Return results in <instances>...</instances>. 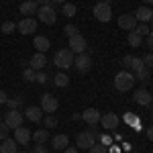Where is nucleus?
Wrapping results in <instances>:
<instances>
[{
  "instance_id": "e433bc0d",
  "label": "nucleus",
  "mask_w": 153,
  "mask_h": 153,
  "mask_svg": "<svg viewBox=\"0 0 153 153\" xmlns=\"http://www.w3.org/2000/svg\"><path fill=\"white\" fill-rule=\"evenodd\" d=\"M6 137H8V127H6L4 120H2V123H0V141H4Z\"/></svg>"
},
{
  "instance_id": "393cba45",
  "label": "nucleus",
  "mask_w": 153,
  "mask_h": 153,
  "mask_svg": "<svg viewBox=\"0 0 153 153\" xmlns=\"http://www.w3.org/2000/svg\"><path fill=\"white\" fill-rule=\"evenodd\" d=\"M53 84H55L57 88H65V86L70 84V76L63 74V71H59L57 76H53Z\"/></svg>"
},
{
  "instance_id": "a19ab883",
  "label": "nucleus",
  "mask_w": 153,
  "mask_h": 153,
  "mask_svg": "<svg viewBox=\"0 0 153 153\" xmlns=\"http://www.w3.org/2000/svg\"><path fill=\"white\" fill-rule=\"evenodd\" d=\"M6 100H8V94L4 90H0V104H6Z\"/></svg>"
},
{
  "instance_id": "09e8293b",
  "label": "nucleus",
  "mask_w": 153,
  "mask_h": 153,
  "mask_svg": "<svg viewBox=\"0 0 153 153\" xmlns=\"http://www.w3.org/2000/svg\"><path fill=\"white\" fill-rule=\"evenodd\" d=\"M106 4H110V6H112V2H114V0H104Z\"/></svg>"
},
{
  "instance_id": "0eeeda50",
  "label": "nucleus",
  "mask_w": 153,
  "mask_h": 153,
  "mask_svg": "<svg viewBox=\"0 0 153 153\" xmlns=\"http://www.w3.org/2000/svg\"><path fill=\"white\" fill-rule=\"evenodd\" d=\"M74 68L80 71V74H86V71H90L92 68V57L84 51V53H78L76 57H74Z\"/></svg>"
},
{
  "instance_id": "ddd939ff",
  "label": "nucleus",
  "mask_w": 153,
  "mask_h": 153,
  "mask_svg": "<svg viewBox=\"0 0 153 153\" xmlns=\"http://www.w3.org/2000/svg\"><path fill=\"white\" fill-rule=\"evenodd\" d=\"M133 100H135L139 106H151L153 96H151V92H147L145 88H139V90L133 94Z\"/></svg>"
},
{
  "instance_id": "603ef678",
  "label": "nucleus",
  "mask_w": 153,
  "mask_h": 153,
  "mask_svg": "<svg viewBox=\"0 0 153 153\" xmlns=\"http://www.w3.org/2000/svg\"><path fill=\"white\" fill-rule=\"evenodd\" d=\"M151 25H153V16H151Z\"/></svg>"
},
{
  "instance_id": "2f4dec72",
  "label": "nucleus",
  "mask_w": 153,
  "mask_h": 153,
  "mask_svg": "<svg viewBox=\"0 0 153 153\" xmlns=\"http://www.w3.org/2000/svg\"><path fill=\"white\" fill-rule=\"evenodd\" d=\"M88 151H90V153H108V147H106V145H102V143H94Z\"/></svg>"
},
{
  "instance_id": "f8f14e48",
  "label": "nucleus",
  "mask_w": 153,
  "mask_h": 153,
  "mask_svg": "<svg viewBox=\"0 0 153 153\" xmlns=\"http://www.w3.org/2000/svg\"><path fill=\"white\" fill-rule=\"evenodd\" d=\"M100 110L98 108H86L82 112V120L86 123V125H90V127H96L98 123H100Z\"/></svg>"
},
{
  "instance_id": "c03bdc74",
  "label": "nucleus",
  "mask_w": 153,
  "mask_h": 153,
  "mask_svg": "<svg viewBox=\"0 0 153 153\" xmlns=\"http://www.w3.org/2000/svg\"><path fill=\"white\" fill-rule=\"evenodd\" d=\"M147 139H149V141H153V127H149V129H147Z\"/></svg>"
},
{
  "instance_id": "f704fd0d",
  "label": "nucleus",
  "mask_w": 153,
  "mask_h": 153,
  "mask_svg": "<svg viewBox=\"0 0 153 153\" xmlns=\"http://www.w3.org/2000/svg\"><path fill=\"white\" fill-rule=\"evenodd\" d=\"M45 127H49V129L57 127V118L53 117V114H47V117H45Z\"/></svg>"
},
{
  "instance_id": "58836bf2",
  "label": "nucleus",
  "mask_w": 153,
  "mask_h": 153,
  "mask_svg": "<svg viewBox=\"0 0 153 153\" xmlns=\"http://www.w3.org/2000/svg\"><path fill=\"white\" fill-rule=\"evenodd\" d=\"M33 153H49L47 149H45V145H41V143H37L35 149H33Z\"/></svg>"
},
{
  "instance_id": "bb28decb",
  "label": "nucleus",
  "mask_w": 153,
  "mask_h": 153,
  "mask_svg": "<svg viewBox=\"0 0 153 153\" xmlns=\"http://www.w3.org/2000/svg\"><path fill=\"white\" fill-rule=\"evenodd\" d=\"M0 31L4 33V35H10L16 31V23H12V21H4V23L0 25Z\"/></svg>"
},
{
  "instance_id": "a211bd4d",
  "label": "nucleus",
  "mask_w": 153,
  "mask_h": 153,
  "mask_svg": "<svg viewBox=\"0 0 153 153\" xmlns=\"http://www.w3.org/2000/svg\"><path fill=\"white\" fill-rule=\"evenodd\" d=\"M19 10L23 12V16H33L39 10V4H37V0H25L23 4L19 6Z\"/></svg>"
},
{
  "instance_id": "4be33fe9",
  "label": "nucleus",
  "mask_w": 153,
  "mask_h": 153,
  "mask_svg": "<svg viewBox=\"0 0 153 153\" xmlns=\"http://www.w3.org/2000/svg\"><path fill=\"white\" fill-rule=\"evenodd\" d=\"M68 143H70V139H68V135H63V133H61V135H55V137H51V147L57 149V151L65 149Z\"/></svg>"
},
{
  "instance_id": "f03ea898",
  "label": "nucleus",
  "mask_w": 153,
  "mask_h": 153,
  "mask_svg": "<svg viewBox=\"0 0 153 153\" xmlns=\"http://www.w3.org/2000/svg\"><path fill=\"white\" fill-rule=\"evenodd\" d=\"M74 57H76V53L70 47L59 49V51H55V55H53V63L57 65L59 70H70L71 65H74Z\"/></svg>"
},
{
  "instance_id": "a878e982",
  "label": "nucleus",
  "mask_w": 153,
  "mask_h": 153,
  "mask_svg": "<svg viewBox=\"0 0 153 153\" xmlns=\"http://www.w3.org/2000/svg\"><path fill=\"white\" fill-rule=\"evenodd\" d=\"M127 41H129L131 47H141L143 37H141V35H137L135 31H129V35H127Z\"/></svg>"
},
{
  "instance_id": "9d476101",
  "label": "nucleus",
  "mask_w": 153,
  "mask_h": 153,
  "mask_svg": "<svg viewBox=\"0 0 153 153\" xmlns=\"http://www.w3.org/2000/svg\"><path fill=\"white\" fill-rule=\"evenodd\" d=\"M57 108H59V102H57L55 96H51V94H43L41 96V110H43V112L53 114Z\"/></svg>"
},
{
  "instance_id": "7ed1b4c3",
  "label": "nucleus",
  "mask_w": 153,
  "mask_h": 153,
  "mask_svg": "<svg viewBox=\"0 0 153 153\" xmlns=\"http://www.w3.org/2000/svg\"><path fill=\"white\" fill-rule=\"evenodd\" d=\"M92 12H94L96 21H100V23H108L112 19V6L106 4V2H96Z\"/></svg>"
},
{
  "instance_id": "3c124183",
  "label": "nucleus",
  "mask_w": 153,
  "mask_h": 153,
  "mask_svg": "<svg viewBox=\"0 0 153 153\" xmlns=\"http://www.w3.org/2000/svg\"><path fill=\"white\" fill-rule=\"evenodd\" d=\"M96 2H104V0H96Z\"/></svg>"
},
{
  "instance_id": "b1692460",
  "label": "nucleus",
  "mask_w": 153,
  "mask_h": 153,
  "mask_svg": "<svg viewBox=\"0 0 153 153\" xmlns=\"http://www.w3.org/2000/svg\"><path fill=\"white\" fill-rule=\"evenodd\" d=\"M31 139H33L35 143H41V145H43V143L49 141V131L47 129H39V131L33 133V137H31Z\"/></svg>"
},
{
  "instance_id": "72a5a7b5",
  "label": "nucleus",
  "mask_w": 153,
  "mask_h": 153,
  "mask_svg": "<svg viewBox=\"0 0 153 153\" xmlns=\"http://www.w3.org/2000/svg\"><path fill=\"white\" fill-rule=\"evenodd\" d=\"M47 80H49V76H47V74H45L43 70L35 74V82H39V84H47Z\"/></svg>"
},
{
  "instance_id": "c85d7f7f",
  "label": "nucleus",
  "mask_w": 153,
  "mask_h": 153,
  "mask_svg": "<svg viewBox=\"0 0 153 153\" xmlns=\"http://www.w3.org/2000/svg\"><path fill=\"white\" fill-rule=\"evenodd\" d=\"M63 14H65V16H76V12H78V8H76V4H71V2H65V4H63Z\"/></svg>"
},
{
  "instance_id": "412c9836",
  "label": "nucleus",
  "mask_w": 153,
  "mask_h": 153,
  "mask_svg": "<svg viewBox=\"0 0 153 153\" xmlns=\"http://www.w3.org/2000/svg\"><path fill=\"white\" fill-rule=\"evenodd\" d=\"M25 117L29 118L31 123H39V120L43 118V110H41V106H29V108L25 110Z\"/></svg>"
},
{
  "instance_id": "c756f323",
  "label": "nucleus",
  "mask_w": 153,
  "mask_h": 153,
  "mask_svg": "<svg viewBox=\"0 0 153 153\" xmlns=\"http://www.w3.org/2000/svg\"><path fill=\"white\" fill-rule=\"evenodd\" d=\"M151 78V74H149V68H143V70H139L137 74H135V80H139V82H147Z\"/></svg>"
},
{
  "instance_id": "aec40b11",
  "label": "nucleus",
  "mask_w": 153,
  "mask_h": 153,
  "mask_svg": "<svg viewBox=\"0 0 153 153\" xmlns=\"http://www.w3.org/2000/svg\"><path fill=\"white\" fill-rule=\"evenodd\" d=\"M33 45H35V49L39 53H45V51H49V47H51V41H49V37H45V35H37L35 39H33Z\"/></svg>"
},
{
  "instance_id": "5701e85b",
  "label": "nucleus",
  "mask_w": 153,
  "mask_h": 153,
  "mask_svg": "<svg viewBox=\"0 0 153 153\" xmlns=\"http://www.w3.org/2000/svg\"><path fill=\"white\" fill-rule=\"evenodd\" d=\"M16 145L19 143L14 141V139H4V141L0 143V153H16Z\"/></svg>"
},
{
  "instance_id": "9b49d317",
  "label": "nucleus",
  "mask_w": 153,
  "mask_h": 153,
  "mask_svg": "<svg viewBox=\"0 0 153 153\" xmlns=\"http://www.w3.org/2000/svg\"><path fill=\"white\" fill-rule=\"evenodd\" d=\"M16 29H19V33L21 35H33L37 31V21L33 16H25L21 23L16 25Z\"/></svg>"
},
{
  "instance_id": "1a4fd4ad",
  "label": "nucleus",
  "mask_w": 153,
  "mask_h": 153,
  "mask_svg": "<svg viewBox=\"0 0 153 153\" xmlns=\"http://www.w3.org/2000/svg\"><path fill=\"white\" fill-rule=\"evenodd\" d=\"M37 16H39V21L45 25H53L57 21V12L53 6H39V10H37Z\"/></svg>"
},
{
  "instance_id": "423d86ee",
  "label": "nucleus",
  "mask_w": 153,
  "mask_h": 153,
  "mask_svg": "<svg viewBox=\"0 0 153 153\" xmlns=\"http://www.w3.org/2000/svg\"><path fill=\"white\" fill-rule=\"evenodd\" d=\"M94 143H96V133H92V131H84V133H80V135L76 137L78 149H86V151H88Z\"/></svg>"
},
{
  "instance_id": "79ce46f5",
  "label": "nucleus",
  "mask_w": 153,
  "mask_h": 153,
  "mask_svg": "<svg viewBox=\"0 0 153 153\" xmlns=\"http://www.w3.org/2000/svg\"><path fill=\"white\" fill-rule=\"evenodd\" d=\"M63 151L65 153H80V149H78V147H65Z\"/></svg>"
},
{
  "instance_id": "6e6552de",
  "label": "nucleus",
  "mask_w": 153,
  "mask_h": 153,
  "mask_svg": "<svg viewBox=\"0 0 153 153\" xmlns=\"http://www.w3.org/2000/svg\"><path fill=\"white\" fill-rule=\"evenodd\" d=\"M68 45H70V49L78 55V53H84L86 51V47H88V41H86V37L84 35H74V37H68Z\"/></svg>"
},
{
  "instance_id": "a18cd8bd",
  "label": "nucleus",
  "mask_w": 153,
  "mask_h": 153,
  "mask_svg": "<svg viewBox=\"0 0 153 153\" xmlns=\"http://www.w3.org/2000/svg\"><path fill=\"white\" fill-rule=\"evenodd\" d=\"M53 4H65V0H51Z\"/></svg>"
},
{
  "instance_id": "5fc2aeb1",
  "label": "nucleus",
  "mask_w": 153,
  "mask_h": 153,
  "mask_svg": "<svg viewBox=\"0 0 153 153\" xmlns=\"http://www.w3.org/2000/svg\"><path fill=\"white\" fill-rule=\"evenodd\" d=\"M151 110H153V102H151Z\"/></svg>"
},
{
  "instance_id": "f257e3e1",
  "label": "nucleus",
  "mask_w": 153,
  "mask_h": 153,
  "mask_svg": "<svg viewBox=\"0 0 153 153\" xmlns=\"http://www.w3.org/2000/svg\"><path fill=\"white\" fill-rule=\"evenodd\" d=\"M135 82H137L135 80V74L123 70L114 76V90H118V92H129V90H133Z\"/></svg>"
},
{
  "instance_id": "6e6d98bb",
  "label": "nucleus",
  "mask_w": 153,
  "mask_h": 153,
  "mask_svg": "<svg viewBox=\"0 0 153 153\" xmlns=\"http://www.w3.org/2000/svg\"><path fill=\"white\" fill-rule=\"evenodd\" d=\"M131 153H137V151H131Z\"/></svg>"
},
{
  "instance_id": "20e7f679",
  "label": "nucleus",
  "mask_w": 153,
  "mask_h": 153,
  "mask_svg": "<svg viewBox=\"0 0 153 153\" xmlns=\"http://www.w3.org/2000/svg\"><path fill=\"white\" fill-rule=\"evenodd\" d=\"M120 63H123V68H125L127 71H133V74H137L139 70H143V68H145L143 59L137 57V55H125Z\"/></svg>"
},
{
  "instance_id": "39448f33",
  "label": "nucleus",
  "mask_w": 153,
  "mask_h": 153,
  "mask_svg": "<svg viewBox=\"0 0 153 153\" xmlns=\"http://www.w3.org/2000/svg\"><path fill=\"white\" fill-rule=\"evenodd\" d=\"M23 118L25 114L23 112H19V110H6V114H4V125L8 127V129H16V127H23Z\"/></svg>"
},
{
  "instance_id": "473e14b6",
  "label": "nucleus",
  "mask_w": 153,
  "mask_h": 153,
  "mask_svg": "<svg viewBox=\"0 0 153 153\" xmlns=\"http://www.w3.org/2000/svg\"><path fill=\"white\" fill-rule=\"evenodd\" d=\"M35 70H31V68H25L23 70V78H25V82H35Z\"/></svg>"
},
{
  "instance_id": "4c0bfd02",
  "label": "nucleus",
  "mask_w": 153,
  "mask_h": 153,
  "mask_svg": "<svg viewBox=\"0 0 153 153\" xmlns=\"http://www.w3.org/2000/svg\"><path fill=\"white\" fill-rule=\"evenodd\" d=\"M141 59H143V63H145V68H153V53H147Z\"/></svg>"
},
{
  "instance_id": "ea45409f",
  "label": "nucleus",
  "mask_w": 153,
  "mask_h": 153,
  "mask_svg": "<svg viewBox=\"0 0 153 153\" xmlns=\"http://www.w3.org/2000/svg\"><path fill=\"white\" fill-rule=\"evenodd\" d=\"M147 47H149V51L153 53V31L147 35Z\"/></svg>"
},
{
  "instance_id": "8fccbe9b",
  "label": "nucleus",
  "mask_w": 153,
  "mask_h": 153,
  "mask_svg": "<svg viewBox=\"0 0 153 153\" xmlns=\"http://www.w3.org/2000/svg\"><path fill=\"white\" fill-rule=\"evenodd\" d=\"M16 153H27V151H16Z\"/></svg>"
},
{
  "instance_id": "6ab92c4d",
  "label": "nucleus",
  "mask_w": 153,
  "mask_h": 153,
  "mask_svg": "<svg viewBox=\"0 0 153 153\" xmlns=\"http://www.w3.org/2000/svg\"><path fill=\"white\" fill-rule=\"evenodd\" d=\"M153 16V10L149 8V6H139L137 10H135V19H137V23H149Z\"/></svg>"
},
{
  "instance_id": "de8ad7c7",
  "label": "nucleus",
  "mask_w": 153,
  "mask_h": 153,
  "mask_svg": "<svg viewBox=\"0 0 153 153\" xmlns=\"http://www.w3.org/2000/svg\"><path fill=\"white\" fill-rule=\"evenodd\" d=\"M143 4H145V6H149V4H153V0H143Z\"/></svg>"
},
{
  "instance_id": "4468645a",
  "label": "nucleus",
  "mask_w": 153,
  "mask_h": 153,
  "mask_svg": "<svg viewBox=\"0 0 153 153\" xmlns=\"http://www.w3.org/2000/svg\"><path fill=\"white\" fill-rule=\"evenodd\" d=\"M100 125H102L104 131H114L117 125H118V117L114 114V112H106V114L100 117Z\"/></svg>"
},
{
  "instance_id": "f3484780",
  "label": "nucleus",
  "mask_w": 153,
  "mask_h": 153,
  "mask_svg": "<svg viewBox=\"0 0 153 153\" xmlns=\"http://www.w3.org/2000/svg\"><path fill=\"white\" fill-rule=\"evenodd\" d=\"M118 27L125 29L127 33H129V31H135V27H137L135 14H120V16H118Z\"/></svg>"
},
{
  "instance_id": "2eb2a0df",
  "label": "nucleus",
  "mask_w": 153,
  "mask_h": 153,
  "mask_svg": "<svg viewBox=\"0 0 153 153\" xmlns=\"http://www.w3.org/2000/svg\"><path fill=\"white\" fill-rule=\"evenodd\" d=\"M47 65V57H45V53H33V57L29 59V68L31 70H35V71H41L43 68Z\"/></svg>"
},
{
  "instance_id": "cd10ccee",
  "label": "nucleus",
  "mask_w": 153,
  "mask_h": 153,
  "mask_svg": "<svg viewBox=\"0 0 153 153\" xmlns=\"http://www.w3.org/2000/svg\"><path fill=\"white\" fill-rule=\"evenodd\" d=\"M6 106H8V110H19V108L23 106V98H21V96L8 98V100H6Z\"/></svg>"
},
{
  "instance_id": "37998d69",
  "label": "nucleus",
  "mask_w": 153,
  "mask_h": 153,
  "mask_svg": "<svg viewBox=\"0 0 153 153\" xmlns=\"http://www.w3.org/2000/svg\"><path fill=\"white\" fill-rule=\"evenodd\" d=\"M39 6H51V0H37Z\"/></svg>"
},
{
  "instance_id": "49530a36",
  "label": "nucleus",
  "mask_w": 153,
  "mask_h": 153,
  "mask_svg": "<svg viewBox=\"0 0 153 153\" xmlns=\"http://www.w3.org/2000/svg\"><path fill=\"white\" fill-rule=\"evenodd\" d=\"M108 153H120V151H118V147H112V149H110Z\"/></svg>"
},
{
  "instance_id": "dca6fc26",
  "label": "nucleus",
  "mask_w": 153,
  "mask_h": 153,
  "mask_svg": "<svg viewBox=\"0 0 153 153\" xmlns=\"http://www.w3.org/2000/svg\"><path fill=\"white\" fill-rule=\"evenodd\" d=\"M31 131L27 129V127H16L14 129V141L19 143V145H29L31 143Z\"/></svg>"
},
{
  "instance_id": "7c9ffc66",
  "label": "nucleus",
  "mask_w": 153,
  "mask_h": 153,
  "mask_svg": "<svg viewBox=\"0 0 153 153\" xmlns=\"http://www.w3.org/2000/svg\"><path fill=\"white\" fill-rule=\"evenodd\" d=\"M135 33H137V35H141V37H145V35H149L151 31H149L147 23H137V27H135Z\"/></svg>"
},
{
  "instance_id": "864d4df0",
  "label": "nucleus",
  "mask_w": 153,
  "mask_h": 153,
  "mask_svg": "<svg viewBox=\"0 0 153 153\" xmlns=\"http://www.w3.org/2000/svg\"><path fill=\"white\" fill-rule=\"evenodd\" d=\"M151 96H153V88H151Z\"/></svg>"
},
{
  "instance_id": "c9c22d12",
  "label": "nucleus",
  "mask_w": 153,
  "mask_h": 153,
  "mask_svg": "<svg viewBox=\"0 0 153 153\" xmlns=\"http://www.w3.org/2000/svg\"><path fill=\"white\" fill-rule=\"evenodd\" d=\"M65 35L68 37L78 35V27H76V25H65Z\"/></svg>"
}]
</instances>
